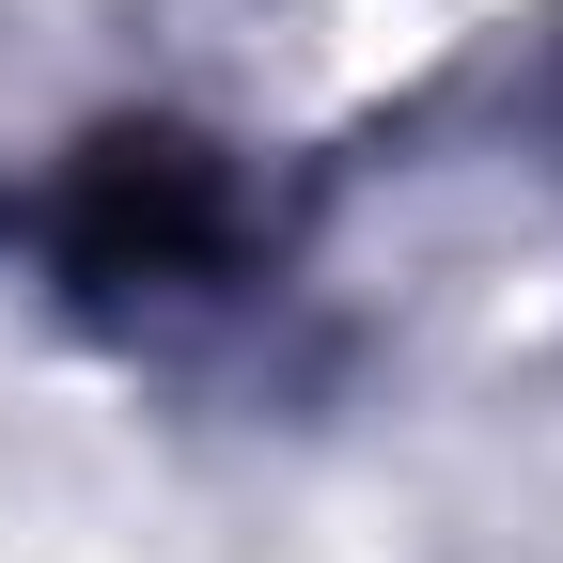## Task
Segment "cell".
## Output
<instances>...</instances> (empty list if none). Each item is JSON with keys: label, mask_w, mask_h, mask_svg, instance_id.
<instances>
[{"label": "cell", "mask_w": 563, "mask_h": 563, "mask_svg": "<svg viewBox=\"0 0 563 563\" xmlns=\"http://www.w3.org/2000/svg\"><path fill=\"white\" fill-rule=\"evenodd\" d=\"M63 266L79 282H203L235 251V173L203 157L188 125H110L79 173H63Z\"/></svg>", "instance_id": "obj_1"}]
</instances>
